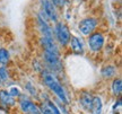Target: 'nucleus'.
I'll return each mask as SVG.
<instances>
[{
  "label": "nucleus",
  "mask_w": 122,
  "mask_h": 114,
  "mask_svg": "<svg viewBox=\"0 0 122 114\" xmlns=\"http://www.w3.org/2000/svg\"><path fill=\"white\" fill-rule=\"evenodd\" d=\"M37 52L43 62L44 68L52 71L53 74L59 76L60 78H66V62H65V52L59 48L53 37L37 35L36 39Z\"/></svg>",
  "instance_id": "f257e3e1"
},
{
  "label": "nucleus",
  "mask_w": 122,
  "mask_h": 114,
  "mask_svg": "<svg viewBox=\"0 0 122 114\" xmlns=\"http://www.w3.org/2000/svg\"><path fill=\"white\" fill-rule=\"evenodd\" d=\"M36 78L41 88L48 90L51 94L52 98L71 106L75 96L71 94V90H70L68 77L60 78L59 76L53 74L52 71L44 68Z\"/></svg>",
  "instance_id": "f03ea898"
},
{
  "label": "nucleus",
  "mask_w": 122,
  "mask_h": 114,
  "mask_svg": "<svg viewBox=\"0 0 122 114\" xmlns=\"http://www.w3.org/2000/svg\"><path fill=\"white\" fill-rule=\"evenodd\" d=\"M107 40H109L107 33L102 28H98L97 31L92 33L91 35L85 37L86 53H87L86 57H89L93 60L97 59V58H101L102 51H103Z\"/></svg>",
  "instance_id": "7ed1b4c3"
},
{
  "label": "nucleus",
  "mask_w": 122,
  "mask_h": 114,
  "mask_svg": "<svg viewBox=\"0 0 122 114\" xmlns=\"http://www.w3.org/2000/svg\"><path fill=\"white\" fill-rule=\"evenodd\" d=\"M52 32L53 39L56 41V43L59 45V48L63 52H66V50L68 48V44H69V41L71 39V35L74 34L71 26L68 23L60 19L57 23L52 24Z\"/></svg>",
  "instance_id": "20e7f679"
},
{
  "label": "nucleus",
  "mask_w": 122,
  "mask_h": 114,
  "mask_svg": "<svg viewBox=\"0 0 122 114\" xmlns=\"http://www.w3.org/2000/svg\"><path fill=\"white\" fill-rule=\"evenodd\" d=\"M102 20L97 15L87 14L83 17H80L76 23V33L78 35L83 36L84 39L91 35L92 33L101 28Z\"/></svg>",
  "instance_id": "39448f33"
},
{
  "label": "nucleus",
  "mask_w": 122,
  "mask_h": 114,
  "mask_svg": "<svg viewBox=\"0 0 122 114\" xmlns=\"http://www.w3.org/2000/svg\"><path fill=\"white\" fill-rule=\"evenodd\" d=\"M65 55H70L74 58H86V43L83 36L78 35L77 33H74L71 35Z\"/></svg>",
  "instance_id": "423d86ee"
},
{
  "label": "nucleus",
  "mask_w": 122,
  "mask_h": 114,
  "mask_svg": "<svg viewBox=\"0 0 122 114\" xmlns=\"http://www.w3.org/2000/svg\"><path fill=\"white\" fill-rule=\"evenodd\" d=\"M36 9L43 14L51 24L61 19V11L52 4L51 0H36Z\"/></svg>",
  "instance_id": "0eeeda50"
},
{
  "label": "nucleus",
  "mask_w": 122,
  "mask_h": 114,
  "mask_svg": "<svg viewBox=\"0 0 122 114\" xmlns=\"http://www.w3.org/2000/svg\"><path fill=\"white\" fill-rule=\"evenodd\" d=\"M120 75V67L113 60H106L100 64L98 68V78L103 83H109L110 80Z\"/></svg>",
  "instance_id": "6e6552de"
},
{
  "label": "nucleus",
  "mask_w": 122,
  "mask_h": 114,
  "mask_svg": "<svg viewBox=\"0 0 122 114\" xmlns=\"http://www.w3.org/2000/svg\"><path fill=\"white\" fill-rule=\"evenodd\" d=\"M19 84L22 86L23 93L26 94L30 98H33L34 101L37 102V97H39V93L41 90V86H40L37 78L35 76H24L22 79H18Z\"/></svg>",
  "instance_id": "1a4fd4ad"
},
{
  "label": "nucleus",
  "mask_w": 122,
  "mask_h": 114,
  "mask_svg": "<svg viewBox=\"0 0 122 114\" xmlns=\"http://www.w3.org/2000/svg\"><path fill=\"white\" fill-rule=\"evenodd\" d=\"M33 19H34V25L37 35L45 36V37H53L52 24L49 22L46 17L43 14L40 13L37 9L33 14Z\"/></svg>",
  "instance_id": "9d476101"
},
{
  "label": "nucleus",
  "mask_w": 122,
  "mask_h": 114,
  "mask_svg": "<svg viewBox=\"0 0 122 114\" xmlns=\"http://www.w3.org/2000/svg\"><path fill=\"white\" fill-rule=\"evenodd\" d=\"M93 95L94 93L92 89L88 88H81L78 90V94L75 95V101L77 103L78 109L83 113L88 114L91 111V106H92V101H93Z\"/></svg>",
  "instance_id": "9b49d317"
},
{
  "label": "nucleus",
  "mask_w": 122,
  "mask_h": 114,
  "mask_svg": "<svg viewBox=\"0 0 122 114\" xmlns=\"http://www.w3.org/2000/svg\"><path fill=\"white\" fill-rule=\"evenodd\" d=\"M39 109L37 102L30 98L28 95L23 93L20 96L17 98V104H16V110L18 114H27L32 111Z\"/></svg>",
  "instance_id": "f8f14e48"
},
{
  "label": "nucleus",
  "mask_w": 122,
  "mask_h": 114,
  "mask_svg": "<svg viewBox=\"0 0 122 114\" xmlns=\"http://www.w3.org/2000/svg\"><path fill=\"white\" fill-rule=\"evenodd\" d=\"M105 113V99L101 93H94L92 101L91 111L88 114H104Z\"/></svg>",
  "instance_id": "ddd939ff"
},
{
  "label": "nucleus",
  "mask_w": 122,
  "mask_h": 114,
  "mask_svg": "<svg viewBox=\"0 0 122 114\" xmlns=\"http://www.w3.org/2000/svg\"><path fill=\"white\" fill-rule=\"evenodd\" d=\"M109 85H107V92L109 95L113 98H118L121 97L122 95V77L121 75L117 76L115 78H113L112 80H110Z\"/></svg>",
  "instance_id": "4468645a"
},
{
  "label": "nucleus",
  "mask_w": 122,
  "mask_h": 114,
  "mask_svg": "<svg viewBox=\"0 0 122 114\" xmlns=\"http://www.w3.org/2000/svg\"><path fill=\"white\" fill-rule=\"evenodd\" d=\"M16 104H17V99L14 98L9 94L7 88H0V105H4L6 107H8L9 110L15 111L16 110Z\"/></svg>",
  "instance_id": "2eb2a0df"
},
{
  "label": "nucleus",
  "mask_w": 122,
  "mask_h": 114,
  "mask_svg": "<svg viewBox=\"0 0 122 114\" xmlns=\"http://www.w3.org/2000/svg\"><path fill=\"white\" fill-rule=\"evenodd\" d=\"M37 105H39L40 112L42 114H61L53 98L46 102H39Z\"/></svg>",
  "instance_id": "dca6fc26"
},
{
  "label": "nucleus",
  "mask_w": 122,
  "mask_h": 114,
  "mask_svg": "<svg viewBox=\"0 0 122 114\" xmlns=\"http://www.w3.org/2000/svg\"><path fill=\"white\" fill-rule=\"evenodd\" d=\"M117 54V43L114 41H111V40H107V42L105 44L104 49L102 51V54H101V58L103 59V61H106V60H112Z\"/></svg>",
  "instance_id": "f3484780"
},
{
  "label": "nucleus",
  "mask_w": 122,
  "mask_h": 114,
  "mask_svg": "<svg viewBox=\"0 0 122 114\" xmlns=\"http://www.w3.org/2000/svg\"><path fill=\"white\" fill-rule=\"evenodd\" d=\"M13 64V53L11 50L7 45L0 46V66H8L11 67Z\"/></svg>",
  "instance_id": "a211bd4d"
},
{
  "label": "nucleus",
  "mask_w": 122,
  "mask_h": 114,
  "mask_svg": "<svg viewBox=\"0 0 122 114\" xmlns=\"http://www.w3.org/2000/svg\"><path fill=\"white\" fill-rule=\"evenodd\" d=\"M30 72H32V75L35 76V77H37V76L42 72V70L44 69V64L42 60H41V58L39 55H35L30 59Z\"/></svg>",
  "instance_id": "6ab92c4d"
},
{
  "label": "nucleus",
  "mask_w": 122,
  "mask_h": 114,
  "mask_svg": "<svg viewBox=\"0 0 122 114\" xmlns=\"http://www.w3.org/2000/svg\"><path fill=\"white\" fill-rule=\"evenodd\" d=\"M16 76L14 75V70L11 67L8 66H0V80L4 85L5 83H7L11 79H15ZM18 79V78H16Z\"/></svg>",
  "instance_id": "aec40b11"
},
{
  "label": "nucleus",
  "mask_w": 122,
  "mask_h": 114,
  "mask_svg": "<svg viewBox=\"0 0 122 114\" xmlns=\"http://www.w3.org/2000/svg\"><path fill=\"white\" fill-rule=\"evenodd\" d=\"M7 90H8V93L14 97V98H16V99H17L18 97L23 94V89H22L20 84H19V80H18L16 84H14V85H11L10 87L7 88Z\"/></svg>",
  "instance_id": "412c9836"
},
{
  "label": "nucleus",
  "mask_w": 122,
  "mask_h": 114,
  "mask_svg": "<svg viewBox=\"0 0 122 114\" xmlns=\"http://www.w3.org/2000/svg\"><path fill=\"white\" fill-rule=\"evenodd\" d=\"M121 110H122L121 97L113 98V102H112L111 107H110V112H111V114H121Z\"/></svg>",
  "instance_id": "4be33fe9"
},
{
  "label": "nucleus",
  "mask_w": 122,
  "mask_h": 114,
  "mask_svg": "<svg viewBox=\"0 0 122 114\" xmlns=\"http://www.w3.org/2000/svg\"><path fill=\"white\" fill-rule=\"evenodd\" d=\"M72 18H74V13H72V8L71 7H67V8H65L61 11V19L63 22L69 24L72 20Z\"/></svg>",
  "instance_id": "5701e85b"
},
{
  "label": "nucleus",
  "mask_w": 122,
  "mask_h": 114,
  "mask_svg": "<svg viewBox=\"0 0 122 114\" xmlns=\"http://www.w3.org/2000/svg\"><path fill=\"white\" fill-rule=\"evenodd\" d=\"M53 101H54V103L57 104L58 109H59V111H60L61 114H71V109H70V105L63 104V103H61V102H59L58 99H54V98H53Z\"/></svg>",
  "instance_id": "b1692460"
},
{
  "label": "nucleus",
  "mask_w": 122,
  "mask_h": 114,
  "mask_svg": "<svg viewBox=\"0 0 122 114\" xmlns=\"http://www.w3.org/2000/svg\"><path fill=\"white\" fill-rule=\"evenodd\" d=\"M86 0H71V5H83Z\"/></svg>",
  "instance_id": "393cba45"
},
{
  "label": "nucleus",
  "mask_w": 122,
  "mask_h": 114,
  "mask_svg": "<svg viewBox=\"0 0 122 114\" xmlns=\"http://www.w3.org/2000/svg\"><path fill=\"white\" fill-rule=\"evenodd\" d=\"M27 114H42V113L40 112V110H39V109H36V110L32 111V112H30V113H27Z\"/></svg>",
  "instance_id": "a878e982"
},
{
  "label": "nucleus",
  "mask_w": 122,
  "mask_h": 114,
  "mask_svg": "<svg viewBox=\"0 0 122 114\" xmlns=\"http://www.w3.org/2000/svg\"><path fill=\"white\" fill-rule=\"evenodd\" d=\"M2 87V83H1V80H0V88Z\"/></svg>",
  "instance_id": "bb28decb"
},
{
  "label": "nucleus",
  "mask_w": 122,
  "mask_h": 114,
  "mask_svg": "<svg viewBox=\"0 0 122 114\" xmlns=\"http://www.w3.org/2000/svg\"><path fill=\"white\" fill-rule=\"evenodd\" d=\"M1 45H2V42H1V40H0V46H1Z\"/></svg>",
  "instance_id": "cd10ccee"
},
{
  "label": "nucleus",
  "mask_w": 122,
  "mask_h": 114,
  "mask_svg": "<svg viewBox=\"0 0 122 114\" xmlns=\"http://www.w3.org/2000/svg\"><path fill=\"white\" fill-rule=\"evenodd\" d=\"M11 114H18V113H15V111H14V112H13V113H11Z\"/></svg>",
  "instance_id": "c85d7f7f"
}]
</instances>
